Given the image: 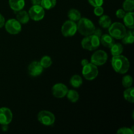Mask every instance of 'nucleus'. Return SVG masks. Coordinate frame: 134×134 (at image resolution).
Instances as JSON below:
<instances>
[{"mask_svg": "<svg viewBox=\"0 0 134 134\" xmlns=\"http://www.w3.org/2000/svg\"><path fill=\"white\" fill-rule=\"evenodd\" d=\"M68 87L62 83L56 84L52 88V93L55 98H63L68 93Z\"/></svg>", "mask_w": 134, "mask_h": 134, "instance_id": "nucleus-12", "label": "nucleus"}, {"mask_svg": "<svg viewBox=\"0 0 134 134\" xmlns=\"http://www.w3.org/2000/svg\"><path fill=\"white\" fill-rule=\"evenodd\" d=\"M122 86H124V88H126L131 87L132 84H133V78L132 77V76H124L122 78Z\"/></svg>", "mask_w": 134, "mask_h": 134, "instance_id": "nucleus-28", "label": "nucleus"}, {"mask_svg": "<svg viewBox=\"0 0 134 134\" xmlns=\"http://www.w3.org/2000/svg\"><path fill=\"white\" fill-rule=\"evenodd\" d=\"M100 43L107 48H111L115 43L113 37L109 34H104L100 37Z\"/></svg>", "mask_w": 134, "mask_h": 134, "instance_id": "nucleus-15", "label": "nucleus"}, {"mask_svg": "<svg viewBox=\"0 0 134 134\" xmlns=\"http://www.w3.org/2000/svg\"><path fill=\"white\" fill-rule=\"evenodd\" d=\"M93 34L95 35H96V36H98V37L100 38V37L102 36V30H101L100 28H96L95 30H94V33H93Z\"/></svg>", "mask_w": 134, "mask_h": 134, "instance_id": "nucleus-33", "label": "nucleus"}, {"mask_svg": "<svg viewBox=\"0 0 134 134\" xmlns=\"http://www.w3.org/2000/svg\"><path fill=\"white\" fill-rule=\"evenodd\" d=\"M99 44L100 38L94 34H92L89 36H86L81 42L82 48L90 51L97 49L99 47Z\"/></svg>", "mask_w": 134, "mask_h": 134, "instance_id": "nucleus-3", "label": "nucleus"}, {"mask_svg": "<svg viewBox=\"0 0 134 134\" xmlns=\"http://www.w3.org/2000/svg\"><path fill=\"white\" fill-rule=\"evenodd\" d=\"M13 120V113L7 107L0 108V124L9 125Z\"/></svg>", "mask_w": 134, "mask_h": 134, "instance_id": "nucleus-11", "label": "nucleus"}, {"mask_svg": "<svg viewBox=\"0 0 134 134\" xmlns=\"http://www.w3.org/2000/svg\"><path fill=\"white\" fill-rule=\"evenodd\" d=\"M9 4L12 10L20 11L25 6L24 0H9Z\"/></svg>", "mask_w": 134, "mask_h": 134, "instance_id": "nucleus-14", "label": "nucleus"}, {"mask_svg": "<svg viewBox=\"0 0 134 134\" xmlns=\"http://www.w3.org/2000/svg\"><path fill=\"white\" fill-rule=\"evenodd\" d=\"M88 1L89 3L94 7L102 6L103 4V0H88Z\"/></svg>", "mask_w": 134, "mask_h": 134, "instance_id": "nucleus-30", "label": "nucleus"}, {"mask_svg": "<svg viewBox=\"0 0 134 134\" xmlns=\"http://www.w3.org/2000/svg\"><path fill=\"white\" fill-rule=\"evenodd\" d=\"M109 33L115 39H122L126 33V29L120 22H114L109 27Z\"/></svg>", "mask_w": 134, "mask_h": 134, "instance_id": "nucleus-4", "label": "nucleus"}, {"mask_svg": "<svg viewBox=\"0 0 134 134\" xmlns=\"http://www.w3.org/2000/svg\"><path fill=\"white\" fill-rule=\"evenodd\" d=\"M82 75L88 81L94 80L98 77V67L92 63H88L86 65H84L82 68Z\"/></svg>", "mask_w": 134, "mask_h": 134, "instance_id": "nucleus-5", "label": "nucleus"}, {"mask_svg": "<svg viewBox=\"0 0 134 134\" xmlns=\"http://www.w3.org/2000/svg\"><path fill=\"white\" fill-rule=\"evenodd\" d=\"M96 27L90 19L81 18L77 24V30L83 36H89L94 33Z\"/></svg>", "mask_w": 134, "mask_h": 134, "instance_id": "nucleus-2", "label": "nucleus"}, {"mask_svg": "<svg viewBox=\"0 0 134 134\" xmlns=\"http://www.w3.org/2000/svg\"><path fill=\"white\" fill-rule=\"evenodd\" d=\"M39 62H40L41 65H42L43 68H48L51 67V65H52V61L50 56H44L42 58Z\"/></svg>", "mask_w": 134, "mask_h": 134, "instance_id": "nucleus-27", "label": "nucleus"}, {"mask_svg": "<svg viewBox=\"0 0 134 134\" xmlns=\"http://www.w3.org/2000/svg\"><path fill=\"white\" fill-rule=\"evenodd\" d=\"M133 11L128 12L126 13L125 16H124V24L128 28L133 29L134 28V22H133Z\"/></svg>", "mask_w": 134, "mask_h": 134, "instance_id": "nucleus-16", "label": "nucleus"}, {"mask_svg": "<svg viewBox=\"0 0 134 134\" xmlns=\"http://www.w3.org/2000/svg\"><path fill=\"white\" fill-rule=\"evenodd\" d=\"M62 34L64 37H72L75 35L77 31V25L75 22L71 20H67L62 26Z\"/></svg>", "mask_w": 134, "mask_h": 134, "instance_id": "nucleus-7", "label": "nucleus"}, {"mask_svg": "<svg viewBox=\"0 0 134 134\" xmlns=\"http://www.w3.org/2000/svg\"><path fill=\"white\" fill-rule=\"evenodd\" d=\"M5 23V20L3 16L0 13V28L3 27Z\"/></svg>", "mask_w": 134, "mask_h": 134, "instance_id": "nucleus-34", "label": "nucleus"}, {"mask_svg": "<svg viewBox=\"0 0 134 134\" xmlns=\"http://www.w3.org/2000/svg\"><path fill=\"white\" fill-rule=\"evenodd\" d=\"M112 24L111 18L107 15H102L99 20V24L103 28H109Z\"/></svg>", "mask_w": 134, "mask_h": 134, "instance_id": "nucleus-19", "label": "nucleus"}, {"mask_svg": "<svg viewBox=\"0 0 134 134\" xmlns=\"http://www.w3.org/2000/svg\"><path fill=\"white\" fill-rule=\"evenodd\" d=\"M126 14V13H125V10H124V9H119V10H116V16L117 18H124V16H125Z\"/></svg>", "mask_w": 134, "mask_h": 134, "instance_id": "nucleus-32", "label": "nucleus"}, {"mask_svg": "<svg viewBox=\"0 0 134 134\" xmlns=\"http://www.w3.org/2000/svg\"><path fill=\"white\" fill-rule=\"evenodd\" d=\"M37 119L40 123L44 126H51L54 123L56 118L52 113L48 111H41L37 115Z\"/></svg>", "mask_w": 134, "mask_h": 134, "instance_id": "nucleus-6", "label": "nucleus"}, {"mask_svg": "<svg viewBox=\"0 0 134 134\" xmlns=\"http://www.w3.org/2000/svg\"><path fill=\"white\" fill-rule=\"evenodd\" d=\"M94 13L97 16H101L102 15H103V13H104V10H103V8L102 6L96 7L94 10Z\"/></svg>", "mask_w": 134, "mask_h": 134, "instance_id": "nucleus-31", "label": "nucleus"}, {"mask_svg": "<svg viewBox=\"0 0 134 134\" xmlns=\"http://www.w3.org/2000/svg\"><path fill=\"white\" fill-rule=\"evenodd\" d=\"M118 134H133L134 131L132 129L130 128H126V127H124V128H121L120 129L118 130L117 132Z\"/></svg>", "mask_w": 134, "mask_h": 134, "instance_id": "nucleus-29", "label": "nucleus"}, {"mask_svg": "<svg viewBox=\"0 0 134 134\" xmlns=\"http://www.w3.org/2000/svg\"><path fill=\"white\" fill-rule=\"evenodd\" d=\"M122 7L125 11H133L134 9V0H125L123 3Z\"/></svg>", "mask_w": 134, "mask_h": 134, "instance_id": "nucleus-26", "label": "nucleus"}, {"mask_svg": "<svg viewBox=\"0 0 134 134\" xmlns=\"http://www.w3.org/2000/svg\"><path fill=\"white\" fill-rule=\"evenodd\" d=\"M70 84L74 88H79L82 85V79L79 75H75L71 78Z\"/></svg>", "mask_w": 134, "mask_h": 134, "instance_id": "nucleus-23", "label": "nucleus"}, {"mask_svg": "<svg viewBox=\"0 0 134 134\" xmlns=\"http://www.w3.org/2000/svg\"><path fill=\"white\" fill-rule=\"evenodd\" d=\"M56 5V0H41V5L44 9L49 10L54 7Z\"/></svg>", "mask_w": 134, "mask_h": 134, "instance_id": "nucleus-24", "label": "nucleus"}, {"mask_svg": "<svg viewBox=\"0 0 134 134\" xmlns=\"http://www.w3.org/2000/svg\"><path fill=\"white\" fill-rule=\"evenodd\" d=\"M30 18L34 21L41 20L44 16V9L41 5H33L28 12Z\"/></svg>", "mask_w": 134, "mask_h": 134, "instance_id": "nucleus-8", "label": "nucleus"}, {"mask_svg": "<svg viewBox=\"0 0 134 134\" xmlns=\"http://www.w3.org/2000/svg\"><path fill=\"white\" fill-rule=\"evenodd\" d=\"M124 99L130 103H133L134 102V88L133 87L127 88L124 92Z\"/></svg>", "mask_w": 134, "mask_h": 134, "instance_id": "nucleus-20", "label": "nucleus"}, {"mask_svg": "<svg viewBox=\"0 0 134 134\" xmlns=\"http://www.w3.org/2000/svg\"><path fill=\"white\" fill-rule=\"evenodd\" d=\"M88 60H86V59H83V60H81V65H82V66L86 65V64H88Z\"/></svg>", "mask_w": 134, "mask_h": 134, "instance_id": "nucleus-36", "label": "nucleus"}, {"mask_svg": "<svg viewBox=\"0 0 134 134\" xmlns=\"http://www.w3.org/2000/svg\"><path fill=\"white\" fill-rule=\"evenodd\" d=\"M107 58H108L107 54L105 51L99 50L94 52L91 57V63L94 64L96 66H100L105 64Z\"/></svg>", "mask_w": 134, "mask_h": 134, "instance_id": "nucleus-10", "label": "nucleus"}, {"mask_svg": "<svg viewBox=\"0 0 134 134\" xmlns=\"http://www.w3.org/2000/svg\"><path fill=\"white\" fill-rule=\"evenodd\" d=\"M31 1L33 5H41V0H31Z\"/></svg>", "mask_w": 134, "mask_h": 134, "instance_id": "nucleus-35", "label": "nucleus"}, {"mask_svg": "<svg viewBox=\"0 0 134 134\" xmlns=\"http://www.w3.org/2000/svg\"><path fill=\"white\" fill-rule=\"evenodd\" d=\"M16 14V20L20 24H26L30 20L28 13L25 10H20Z\"/></svg>", "mask_w": 134, "mask_h": 134, "instance_id": "nucleus-17", "label": "nucleus"}, {"mask_svg": "<svg viewBox=\"0 0 134 134\" xmlns=\"http://www.w3.org/2000/svg\"><path fill=\"white\" fill-rule=\"evenodd\" d=\"M122 43L124 44H132L134 41V31L133 29H131L128 31H126L125 35L122 38Z\"/></svg>", "mask_w": 134, "mask_h": 134, "instance_id": "nucleus-22", "label": "nucleus"}, {"mask_svg": "<svg viewBox=\"0 0 134 134\" xmlns=\"http://www.w3.org/2000/svg\"><path fill=\"white\" fill-rule=\"evenodd\" d=\"M44 68L41 65L40 62L37 61L32 62L31 64L29 65L28 68V73L32 77H37L40 75L42 73Z\"/></svg>", "mask_w": 134, "mask_h": 134, "instance_id": "nucleus-13", "label": "nucleus"}, {"mask_svg": "<svg viewBox=\"0 0 134 134\" xmlns=\"http://www.w3.org/2000/svg\"><path fill=\"white\" fill-rule=\"evenodd\" d=\"M111 52L113 56L120 55L123 52V46L120 43H114L111 47Z\"/></svg>", "mask_w": 134, "mask_h": 134, "instance_id": "nucleus-21", "label": "nucleus"}, {"mask_svg": "<svg viewBox=\"0 0 134 134\" xmlns=\"http://www.w3.org/2000/svg\"><path fill=\"white\" fill-rule=\"evenodd\" d=\"M111 65L114 70L120 74H124L130 69V64L126 57L122 55L113 56L111 60Z\"/></svg>", "mask_w": 134, "mask_h": 134, "instance_id": "nucleus-1", "label": "nucleus"}, {"mask_svg": "<svg viewBox=\"0 0 134 134\" xmlns=\"http://www.w3.org/2000/svg\"><path fill=\"white\" fill-rule=\"evenodd\" d=\"M5 30L9 34L12 35H16L22 30L21 24L16 19H10L5 23Z\"/></svg>", "mask_w": 134, "mask_h": 134, "instance_id": "nucleus-9", "label": "nucleus"}, {"mask_svg": "<svg viewBox=\"0 0 134 134\" xmlns=\"http://www.w3.org/2000/svg\"><path fill=\"white\" fill-rule=\"evenodd\" d=\"M66 96L68 99L72 103H75L79 99V95L78 92L74 90H68Z\"/></svg>", "mask_w": 134, "mask_h": 134, "instance_id": "nucleus-25", "label": "nucleus"}, {"mask_svg": "<svg viewBox=\"0 0 134 134\" xmlns=\"http://www.w3.org/2000/svg\"><path fill=\"white\" fill-rule=\"evenodd\" d=\"M68 16L69 20L71 21H73V22L79 21L81 18V13L75 9H70L69 10V12H68Z\"/></svg>", "mask_w": 134, "mask_h": 134, "instance_id": "nucleus-18", "label": "nucleus"}]
</instances>
